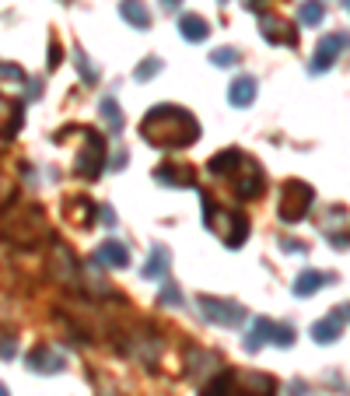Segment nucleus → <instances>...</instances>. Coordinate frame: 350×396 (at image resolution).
<instances>
[{
  "label": "nucleus",
  "mask_w": 350,
  "mask_h": 396,
  "mask_svg": "<svg viewBox=\"0 0 350 396\" xmlns=\"http://www.w3.org/2000/svg\"><path fill=\"white\" fill-rule=\"evenodd\" d=\"M140 137L151 148H169V151H182L189 144L200 140V123L189 109L182 105H155L147 109V116L140 119Z\"/></svg>",
  "instance_id": "f257e3e1"
},
{
  "label": "nucleus",
  "mask_w": 350,
  "mask_h": 396,
  "mask_svg": "<svg viewBox=\"0 0 350 396\" xmlns=\"http://www.w3.org/2000/svg\"><path fill=\"white\" fill-rule=\"evenodd\" d=\"M207 169H210L217 179H224V183L235 190V197H239V200H256L262 190H266L262 165L253 158V155L239 151V148L217 151V155L207 162Z\"/></svg>",
  "instance_id": "f03ea898"
},
{
  "label": "nucleus",
  "mask_w": 350,
  "mask_h": 396,
  "mask_svg": "<svg viewBox=\"0 0 350 396\" xmlns=\"http://www.w3.org/2000/svg\"><path fill=\"white\" fill-rule=\"evenodd\" d=\"M203 396H277V383L266 372L221 368L214 379L203 383Z\"/></svg>",
  "instance_id": "7ed1b4c3"
},
{
  "label": "nucleus",
  "mask_w": 350,
  "mask_h": 396,
  "mask_svg": "<svg viewBox=\"0 0 350 396\" xmlns=\"http://www.w3.org/2000/svg\"><path fill=\"white\" fill-rule=\"evenodd\" d=\"M200 197H203V224H207L228 249L246 246V239H249V217H246L242 210L221 207L217 200L210 197V193H203V190H200Z\"/></svg>",
  "instance_id": "20e7f679"
},
{
  "label": "nucleus",
  "mask_w": 350,
  "mask_h": 396,
  "mask_svg": "<svg viewBox=\"0 0 350 396\" xmlns=\"http://www.w3.org/2000/svg\"><path fill=\"white\" fill-rule=\"evenodd\" d=\"M312 200H315V190H312L308 183L287 179V183L280 186V221H287V224L301 221V217L312 210Z\"/></svg>",
  "instance_id": "39448f33"
},
{
  "label": "nucleus",
  "mask_w": 350,
  "mask_h": 396,
  "mask_svg": "<svg viewBox=\"0 0 350 396\" xmlns=\"http://www.w3.org/2000/svg\"><path fill=\"white\" fill-rule=\"evenodd\" d=\"M196 308H200V316L207 319V323H214V326H242L246 323V308L239 305V301H224V298H214V295H200L196 298Z\"/></svg>",
  "instance_id": "423d86ee"
},
{
  "label": "nucleus",
  "mask_w": 350,
  "mask_h": 396,
  "mask_svg": "<svg viewBox=\"0 0 350 396\" xmlns=\"http://www.w3.org/2000/svg\"><path fill=\"white\" fill-rule=\"evenodd\" d=\"M85 151L78 158V176L81 179H98L102 169H105V140L95 133V130H85Z\"/></svg>",
  "instance_id": "0eeeda50"
},
{
  "label": "nucleus",
  "mask_w": 350,
  "mask_h": 396,
  "mask_svg": "<svg viewBox=\"0 0 350 396\" xmlns=\"http://www.w3.org/2000/svg\"><path fill=\"white\" fill-rule=\"evenodd\" d=\"M350 46V35H326L322 42H319V49H315V56H312V74H322V71H330L333 67V60L344 53Z\"/></svg>",
  "instance_id": "6e6552de"
},
{
  "label": "nucleus",
  "mask_w": 350,
  "mask_h": 396,
  "mask_svg": "<svg viewBox=\"0 0 350 396\" xmlns=\"http://www.w3.org/2000/svg\"><path fill=\"white\" fill-rule=\"evenodd\" d=\"M28 368L32 372H39V376H56V372H64V365H67V358L56 351V347H35V351H28Z\"/></svg>",
  "instance_id": "1a4fd4ad"
},
{
  "label": "nucleus",
  "mask_w": 350,
  "mask_h": 396,
  "mask_svg": "<svg viewBox=\"0 0 350 396\" xmlns=\"http://www.w3.org/2000/svg\"><path fill=\"white\" fill-rule=\"evenodd\" d=\"M260 28H262V39L266 42H273V46H298V32H294V25H287L284 18H270V14H262L260 18Z\"/></svg>",
  "instance_id": "9d476101"
},
{
  "label": "nucleus",
  "mask_w": 350,
  "mask_h": 396,
  "mask_svg": "<svg viewBox=\"0 0 350 396\" xmlns=\"http://www.w3.org/2000/svg\"><path fill=\"white\" fill-rule=\"evenodd\" d=\"M155 179H158L162 186L193 190V186H196V169H189V165H158V169H155Z\"/></svg>",
  "instance_id": "9b49d317"
},
{
  "label": "nucleus",
  "mask_w": 350,
  "mask_h": 396,
  "mask_svg": "<svg viewBox=\"0 0 350 396\" xmlns=\"http://www.w3.org/2000/svg\"><path fill=\"white\" fill-rule=\"evenodd\" d=\"M95 260H98L102 267H112V270H126V267H130V249H126V246H123L119 239H105V242L98 246Z\"/></svg>",
  "instance_id": "f8f14e48"
},
{
  "label": "nucleus",
  "mask_w": 350,
  "mask_h": 396,
  "mask_svg": "<svg viewBox=\"0 0 350 396\" xmlns=\"http://www.w3.org/2000/svg\"><path fill=\"white\" fill-rule=\"evenodd\" d=\"M344 308H333L326 319H319L315 326H312V340H319V344H333L340 333H344Z\"/></svg>",
  "instance_id": "ddd939ff"
},
{
  "label": "nucleus",
  "mask_w": 350,
  "mask_h": 396,
  "mask_svg": "<svg viewBox=\"0 0 350 396\" xmlns=\"http://www.w3.org/2000/svg\"><path fill=\"white\" fill-rule=\"evenodd\" d=\"M228 102L235 105V109H246V105H253L256 102V78H235L231 81V88H228Z\"/></svg>",
  "instance_id": "4468645a"
},
{
  "label": "nucleus",
  "mask_w": 350,
  "mask_h": 396,
  "mask_svg": "<svg viewBox=\"0 0 350 396\" xmlns=\"http://www.w3.org/2000/svg\"><path fill=\"white\" fill-rule=\"evenodd\" d=\"M119 14H123L126 25H133V28H140V32L151 28V11L144 7V0H123V4H119Z\"/></svg>",
  "instance_id": "2eb2a0df"
},
{
  "label": "nucleus",
  "mask_w": 350,
  "mask_h": 396,
  "mask_svg": "<svg viewBox=\"0 0 350 396\" xmlns=\"http://www.w3.org/2000/svg\"><path fill=\"white\" fill-rule=\"evenodd\" d=\"M179 32H182L186 42H207L210 25H207L200 14H182V18H179Z\"/></svg>",
  "instance_id": "dca6fc26"
},
{
  "label": "nucleus",
  "mask_w": 350,
  "mask_h": 396,
  "mask_svg": "<svg viewBox=\"0 0 350 396\" xmlns=\"http://www.w3.org/2000/svg\"><path fill=\"white\" fill-rule=\"evenodd\" d=\"M330 281H333V274L305 270V274L298 277V284H294V295H298V298H308V295H315V292H322V288H326Z\"/></svg>",
  "instance_id": "f3484780"
},
{
  "label": "nucleus",
  "mask_w": 350,
  "mask_h": 396,
  "mask_svg": "<svg viewBox=\"0 0 350 396\" xmlns=\"http://www.w3.org/2000/svg\"><path fill=\"white\" fill-rule=\"evenodd\" d=\"M169 263H172V253L165 249V246H151V260L140 267V274L144 277H162V274H169Z\"/></svg>",
  "instance_id": "a211bd4d"
},
{
  "label": "nucleus",
  "mask_w": 350,
  "mask_h": 396,
  "mask_svg": "<svg viewBox=\"0 0 350 396\" xmlns=\"http://www.w3.org/2000/svg\"><path fill=\"white\" fill-rule=\"evenodd\" d=\"M270 337H273V323H270V319H262V316L260 319H253V330L246 333V351H260Z\"/></svg>",
  "instance_id": "6ab92c4d"
},
{
  "label": "nucleus",
  "mask_w": 350,
  "mask_h": 396,
  "mask_svg": "<svg viewBox=\"0 0 350 396\" xmlns=\"http://www.w3.org/2000/svg\"><path fill=\"white\" fill-rule=\"evenodd\" d=\"M98 109H102V119H105V126L112 130V137H119V133H123V109H119V102L105 95Z\"/></svg>",
  "instance_id": "aec40b11"
},
{
  "label": "nucleus",
  "mask_w": 350,
  "mask_h": 396,
  "mask_svg": "<svg viewBox=\"0 0 350 396\" xmlns=\"http://www.w3.org/2000/svg\"><path fill=\"white\" fill-rule=\"evenodd\" d=\"M71 214L78 217V228H91L95 203H88V197H71Z\"/></svg>",
  "instance_id": "412c9836"
},
{
  "label": "nucleus",
  "mask_w": 350,
  "mask_h": 396,
  "mask_svg": "<svg viewBox=\"0 0 350 396\" xmlns=\"http://www.w3.org/2000/svg\"><path fill=\"white\" fill-rule=\"evenodd\" d=\"M298 14H301V21H305V25H319V21L326 18V7H322L319 0H305Z\"/></svg>",
  "instance_id": "4be33fe9"
},
{
  "label": "nucleus",
  "mask_w": 350,
  "mask_h": 396,
  "mask_svg": "<svg viewBox=\"0 0 350 396\" xmlns=\"http://www.w3.org/2000/svg\"><path fill=\"white\" fill-rule=\"evenodd\" d=\"M158 71H162V60H158V56H147L144 64H137L133 78H137V81H151V78H155Z\"/></svg>",
  "instance_id": "5701e85b"
},
{
  "label": "nucleus",
  "mask_w": 350,
  "mask_h": 396,
  "mask_svg": "<svg viewBox=\"0 0 350 396\" xmlns=\"http://www.w3.org/2000/svg\"><path fill=\"white\" fill-rule=\"evenodd\" d=\"M210 64H214V67H235V64H239V53H235V49H214V53H210Z\"/></svg>",
  "instance_id": "b1692460"
},
{
  "label": "nucleus",
  "mask_w": 350,
  "mask_h": 396,
  "mask_svg": "<svg viewBox=\"0 0 350 396\" xmlns=\"http://www.w3.org/2000/svg\"><path fill=\"white\" fill-rule=\"evenodd\" d=\"M158 301H162V305H182V292L175 288L169 277H165V284H162V295H158Z\"/></svg>",
  "instance_id": "393cba45"
},
{
  "label": "nucleus",
  "mask_w": 350,
  "mask_h": 396,
  "mask_svg": "<svg viewBox=\"0 0 350 396\" xmlns=\"http://www.w3.org/2000/svg\"><path fill=\"white\" fill-rule=\"evenodd\" d=\"M270 340H273L277 347H291V344H294V330H291V326H277V323H273V337H270Z\"/></svg>",
  "instance_id": "a878e982"
},
{
  "label": "nucleus",
  "mask_w": 350,
  "mask_h": 396,
  "mask_svg": "<svg viewBox=\"0 0 350 396\" xmlns=\"http://www.w3.org/2000/svg\"><path fill=\"white\" fill-rule=\"evenodd\" d=\"M60 64H64V46L53 39V42H49V71H56Z\"/></svg>",
  "instance_id": "bb28decb"
},
{
  "label": "nucleus",
  "mask_w": 350,
  "mask_h": 396,
  "mask_svg": "<svg viewBox=\"0 0 350 396\" xmlns=\"http://www.w3.org/2000/svg\"><path fill=\"white\" fill-rule=\"evenodd\" d=\"M78 71L85 74L88 81H98V71H95V67L88 64V56H85V53H81V49H78Z\"/></svg>",
  "instance_id": "cd10ccee"
},
{
  "label": "nucleus",
  "mask_w": 350,
  "mask_h": 396,
  "mask_svg": "<svg viewBox=\"0 0 350 396\" xmlns=\"http://www.w3.org/2000/svg\"><path fill=\"white\" fill-rule=\"evenodd\" d=\"M98 214H102V221H105L109 228H116V221H119V217H116V210H112V207H102Z\"/></svg>",
  "instance_id": "c85d7f7f"
},
{
  "label": "nucleus",
  "mask_w": 350,
  "mask_h": 396,
  "mask_svg": "<svg viewBox=\"0 0 350 396\" xmlns=\"http://www.w3.org/2000/svg\"><path fill=\"white\" fill-rule=\"evenodd\" d=\"M280 246H284V249H287V253H305V249H308V246H305V242H294V239H284V242H280Z\"/></svg>",
  "instance_id": "c756f323"
},
{
  "label": "nucleus",
  "mask_w": 350,
  "mask_h": 396,
  "mask_svg": "<svg viewBox=\"0 0 350 396\" xmlns=\"http://www.w3.org/2000/svg\"><path fill=\"white\" fill-rule=\"evenodd\" d=\"M0 358H14V340H11V337H4V344H0Z\"/></svg>",
  "instance_id": "7c9ffc66"
},
{
  "label": "nucleus",
  "mask_w": 350,
  "mask_h": 396,
  "mask_svg": "<svg viewBox=\"0 0 350 396\" xmlns=\"http://www.w3.org/2000/svg\"><path fill=\"white\" fill-rule=\"evenodd\" d=\"M266 7V0H249V11H262Z\"/></svg>",
  "instance_id": "2f4dec72"
},
{
  "label": "nucleus",
  "mask_w": 350,
  "mask_h": 396,
  "mask_svg": "<svg viewBox=\"0 0 350 396\" xmlns=\"http://www.w3.org/2000/svg\"><path fill=\"white\" fill-rule=\"evenodd\" d=\"M162 4H165V7H169V11H175V7H179V4H182V0H162Z\"/></svg>",
  "instance_id": "473e14b6"
},
{
  "label": "nucleus",
  "mask_w": 350,
  "mask_h": 396,
  "mask_svg": "<svg viewBox=\"0 0 350 396\" xmlns=\"http://www.w3.org/2000/svg\"><path fill=\"white\" fill-rule=\"evenodd\" d=\"M0 396H11V393H7V386H4V383H0Z\"/></svg>",
  "instance_id": "72a5a7b5"
},
{
  "label": "nucleus",
  "mask_w": 350,
  "mask_h": 396,
  "mask_svg": "<svg viewBox=\"0 0 350 396\" xmlns=\"http://www.w3.org/2000/svg\"><path fill=\"white\" fill-rule=\"evenodd\" d=\"M344 316H350V305H344Z\"/></svg>",
  "instance_id": "f704fd0d"
},
{
  "label": "nucleus",
  "mask_w": 350,
  "mask_h": 396,
  "mask_svg": "<svg viewBox=\"0 0 350 396\" xmlns=\"http://www.w3.org/2000/svg\"><path fill=\"white\" fill-rule=\"evenodd\" d=\"M347 7H350V0H347Z\"/></svg>",
  "instance_id": "c9c22d12"
}]
</instances>
